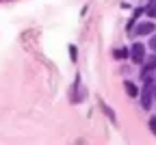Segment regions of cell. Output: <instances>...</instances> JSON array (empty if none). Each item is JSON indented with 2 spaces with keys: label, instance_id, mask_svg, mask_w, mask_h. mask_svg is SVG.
Masks as SVG:
<instances>
[{
  "label": "cell",
  "instance_id": "1",
  "mask_svg": "<svg viewBox=\"0 0 156 145\" xmlns=\"http://www.w3.org/2000/svg\"><path fill=\"white\" fill-rule=\"evenodd\" d=\"M130 56H132L134 63H141V61L145 58V48H143L141 44H134V46H132V54H130Z\"/></svg>",
  "mask_w": 156,
  "mask_h": 145
},
{
  "label": "cell",
  "instance_id": "2",
  "mask_svg": "<svg viewBox=\"0 0 156 145\" xmlns=\"http://www.w3.org/2000/svg\"><path fill=\"white\" fill-rule=\"evenodd\" d=\"M141 104H143V108H150V104H152V89H150V87L143 89V100H141Z\"/></svg>",
  "mask_w": 156,
  "mask_h": 145
},
{
  "label": "cell",
  "instance_id": "3",
  "mask_svg": "<svg viewBox=\"0 0 156 145\" xmlns=\"http://www.w3.org/2000/svg\"><path fill=\"white\" fill-rule=\"evenodd\" d=\"M154 30V24H150V22H143L139 28H136V33L139 35H147V33H152Z\"/></svg>",
  "mask_w": 156,
  "mask_h": 145
},
{
  "label": "cell",
  "instance_id": "4",
  "mask_svg": "<svg viewBox=\"0 0 156 145\" xmlns=\"http://www.w3.org/2000/svg\"><path fill=\"white\" fill-rule=\"evenodd\" d=\"M145 13H147L150 17H154V15H156V0H150V2H147V7H145Z\"/></svg>",
  "mask_w": 156,
  "mask_h": 145
},
{
  "label": "cell",
  "instance_id": "5",
  "mask_svg": "<svg viewBox=\"0 0 156 145\" xmlns=\"http://www.w3.org/2000/svg\"><path fill=\"white\" fill-rule=\"evenodd\" d=\"M126 91H128V95H130V97H134V95H136V87L132 85V82H126Z\"/></svg>",
  "mask_w": 156,
  "mask_h": 145
},
{
  "label": "cell",
  "instance_id": "6",
  "mask_svg": "<svg viewBox=\"0 0 156 145\" xmlns=\"http://www.w3.org/2000/svg\"><path fill=\"white\" fill-rule=\"evenodd\" d=\"M145 69H156V56H150V58H147Z\"/></svg>",
  "mask_w": 156,
  "mask_h": 145
},
{
  "label": "cell",
  "instance_id": "7",
  "mask_svg": "<svg viewBox=\"0 0 156 145\" xmlns=\"http://www.w3.org/2000/svg\"><path fill=\"white\" fill-rule=\"evenodd\" d=\"M150 128H152V132L156 134V117H152V119H150Z\"/></svg>",
  "mask_w": 156,
  "mask_h": 145
},
{
  "label": "cell",
  "instance_id": "8",
  "mask_svg": "<svg viewBox=\"0 0 156 145\" xmlns=\"http://www.w3.org/2000/svg\"><path fill=\"white\" fill-rule=\"evenodd\" d=\"M150 48H152V50H154V52H156V35H154V37H152V39H150Z\"/></svg>",
  "mask_w": 156,
  "mask_h": 145
}]
</instances>
